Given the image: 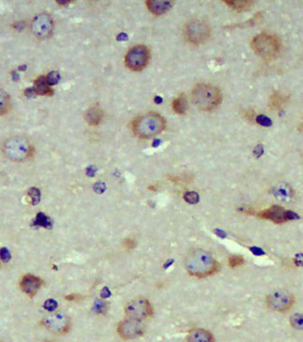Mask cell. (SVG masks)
<instances>
[{
    "instance_id": "16",
    "label": "cell",
    "mask_w": 303,
    "mask_h": 342,
    "mask_svg": "<svg viewBox=\"0 0 303 342\" xmlns=\"http://www.w3.org/2000/svg\"><path fill=\"white\" fill-rule=\"evenodd\" d=\"M289 96L283 91H277L273 92L269 100V109L271 111H279L283 108L284 105L288 101Z\"/></svg>"
},
{
    "instance_id": "29",
    "label": "cell",
    "mask_w": 303,
    "mask_h": 342,
    "mask_svg": "<svg viewBox=\"0 0 303 342\" xmlns=\"http://www.w3.org/2000/svg\"><path fill=\"white\" fill-rule=\"evenodd\" d=\"M46 79H47V82L49 83V85L51 86V85L56 84V83L59 81V79H60V76H59L58 73L52 72V73L48 75V76L46 77Z\"/></svg>"
},
{
    "instance_id": "4",
    "label": "cell",
    "mask_w": 303,
    "mask_h": 342,
    "mask_svg": "<svg viewBox=\"0 0 303 342\" xmlns=\"http://www.w3.org/2000/svg\"><path fill=\"white\" fill-rule=\"evenodd\" d=\"M2 152L11 161L28 160L33 155L34 148L30 141L23 136H12L2 144Z\"/></svg>"
},
{
    "instance_id": "5",
    "label": "cell",
    "mask_w": 303,
    "mask_h": 342,
    "mask_svg": "<svg viewBox=\"0 0 303 342\" xmlns=\"http://www.w3.org/2000/svg\"><path fill=\"white\" fill-rule=\"evenodd\" d=\"M251 48L254 52L261 58L265 60H271L280 51L281 41L275 35L263 33L253 38Z\"/></svg>"
},
{
    "instance_id": "19",
    "label": "cell",
    "mask_w": 303,
    "mask_h": 342,
    "mask_svg": "<svg viewBox=\"0 0 303 342\" xmlns=\"http://www.w3.org/2000/svg\"><path fill=\"white\" fill-rule=\"evenodd\" d=\"M223 2L231 10L237 11V12L248 10L254 5V2L251 0H226Z\"/></svg>"
},
{
    "instance_id": "35",
    "label": "cell",
    "mask_w": 303,
    "mask_h": 342,
    "mask_svg": "<svg viewBox=\"0 0 303 342\" xmlns=\"http://www.w3.org/2000/svg\"><path fill=\"white\" fill-rule=\"evenodd\" d=\"M0 260H1V259H0Z\"/></svg>"
},
{
    "instance_id": "30",
    "label": "cell",
    "mask_w": 303,
    "mask_h": 342,
    "mask_svg": "<svg viewBox=\"0 0 303 342\" xmlns=\"http://www.w3.org/2000/svg\"><path fill=\"white\" fill-rule=\"evenodd\" d=\"M94 309H95V311L98 312V313H101V312H105L106 309H107L106 302H101V301H96V303H95V305H94Z\"/></svg>"
},
{
    "instance_id": "25",
    "label": "cell",
    "mask_w": 303,
    "mask_h": 342,
    "mask_svg": "<svg viewBox=\"0 0 303 342\" xmlns=\"http://www.w3.org/2000/svg\"><path fill=\"white\" fill-rule=\"evenodd\" d=\"M170 180L174 182V183H177V184H183V183H187V182H190L191 180H192V177L189 176V175H175V176H171L170 177Z\"/></svg>"
},
{
    "instance_id": "21",
    "label": "cell",
    "mask_w": 303,
    "mask_h": 342,
    "mask_svg": "<svg viewBox=\"0 0 303 342\" xmlns=\"http://www.w3.org/2000/svg\"><path fill=\"white\" fill-rule=\"evenodd\" d=\"M35 91L39 94V95H46V96H51L53 94V91L51 88V86L49 85V83L47 82L46 77H38L36 80V85H35Z\"/></svg>"
},
{
    "instance_id": "24",
    "label": "cell",
    "mask_w": 303,
    "mask_h": 342,
    "mask_svg": "<svg viewBox=\"0 0 303 342\" xmlns=\"http://www.w3.org/2000/svg\"><path fill=\"white\" fill-rule=\"evenodd\" d=\"M183 199L185 200V202H187L188 204L194 205V204H196L199 201V195L195 191H186L183 194Z\"/></svg>"
},
{
    "instance_id": "20",
    "label": "cell",
    "mask_w": 303,
    "mask_h": 342,
    "mask_svg": "<svg viewBox=\"0 0 303 342\" xmlns=\"http://www.w3.org/2000/svg\"><path fill=\"white\" fill-rule=\"evenodd\" d=\"M172 110L174 113L178 114H184L187 108H188V102L187 99L184 94L179 95L174 101H172Z\"/></svg>"
},
{
    "instance_id": "28",
    "label": "cell",
    "mask_w": 303,
    "mask_h": 342,
    "mask_svg": "<svg viewBox=\"0 0 303 342\" xmlns=\"http://www.w3.org/2000/svg\"><path fill=\"white\" fill-rule=\"evenodd\" d=\"M256 122L261 125V126H263V127H271L273 125V122L272 120L269 118V117H266L265 115H257L256 117Z\"/></svg>"
},
{
    "instance_id": "12",
    "label": "cell",
    "mask_w": 303,
    "mask_h": 342,
    "mask_svg": "<svg viewBox=\"0 0 303 342\" xmlns=\"http://www.w3.org/2000/svg\"><path fill=\"white\" fill-rule=\"evenodd\" d=\"M116 332L122 340L132 341L142 336L144 333V327L142 322L128 318L118 323Z\"/></svg>"
},
{
    "instance_id": "27",
    "label": "cell",
    "mask_w": 303,
    "mask_h": 342,
    "mask_svg": "<svg viewBox=\"0 0 303 342\" xmlns=\"http://www.w3.org/2000/svg\"><path fill=\"white\" fill-rule=\"evenodd\" d=\"M122 245L125 248L126 251H132L133 249L136 248L137 247V241L133 238H131V237H128L126 239H124L123 242H122Z\"/></svg>"
},
{
    "instance_id": "10",
    "label": "cell",
    "mask_w": 303,
    "mask_h": 342,
    "mask_svg": "<svg viewBox=\"0 0 303 342\" xmlns=\"http://www.w3.org/2000/svg\"><path fill=\"white\" fill-rule=\"evenodd\" d=\"M30 29L32 34L39 39L50 38L54 30V20L50 14H38L31 20Z\"/></svg>"
},
{
    "instance_id": "22",
    "label": "cell",
    "mask_w": 303,
    "mask_h": 342,
    "mask_svg": "<svg viewBox=\"0 0 303 342\" xmlns=\"http://www.w3.org/2000/svg\"><path fill=\"white\" fill-rule=\"evenodd\" d=\"M10 107V95L4 90L0 89V115L8 113Z\"/></svg>"
},
{
    "instance_id": "33",
    "label": "cell",
    "mask_w": 303,
    "mask_h": 342,
    "mask_svg": "<svg viewBox=\"0 0 303 342\" xmlns=\"http://www.w3.org/2000/svg\"><path fill=\"white\" fill-rule=\"evenodd\" d=\"M45 307H46L48 310L51 311V310H54V309L57 307V303H56L55 302H53V301H51V302H46Z\"/></svg>"
},
{
    "instance_id": "14",
    "label": "cell",
    "mask_w": 303,
    "mask_h": 342,
    "mask_svg": "<svg viewBox=\"0 0 303 342\" xmlns=\"http://www.w3.org/2000/svg\"><path fill=\"white\" fill-rule=\"evenodd\" d=\"M43 281L39 277L33 274H25L20 280V288L28 297H35L40 289Z\"/></svg>"
},
{
    "instance_id": "18",
    "label": "cell",
    "mask_w": 303,
    "mask_h": 342,
    "mask_svg": "<svg viewBox=\"0 0 303 342\" xmlns=\"http://www.w3.org/2000/svg\"><path fill=\"white\" fill-rule=\"evenodd\" d=\"M85 119L91 126H98L103 119V112L98 106H92L85 113Z\"/></svg>"
},
{
    "instance_id": "13",
    "label": "cell",
    "mask_w": 303,
    "mask_h": 342,
    "mask_svg": "<svg viewBox=\"0 0 303 342\" xmlns=\"http://www.w3.org/2000/svg\"><path fill=\"white\" fill-rule=\"evenodd\" d=\"M43 325L57 335H64L71 328V319L63 313H54L43 319Z\"/></svg>"
},
{
    "instance_id": "32",
    "label": "cell",
    "mask_w": 303,
    "mask_h": 342,
    "mask_svg": "<svg viewBox=\"0 0 303 342\" xmlns=\"http://www.w3.org/2000/svg\"><path fill=\"white\" fill-rule=\"evenodd\" d=\"M81 296L80 295H76V294H71V295H68L65 297V300L68 301V302H78L80 301Z\"/></svg>"
},
{
    "instance_id": "15",
    "label": "cell",
    "mask_w": 303,
    "mask_h": 342,
    "mask_svg": "<svg viewBox=\"0 0 303 342\" xmlns=\"http://www.w3.org/2000/svg\"><path fill=\"white\" fill-rule=\"evenodd\" d=\"M174 5L173 1L169 0H147L145 6L152 14L155 16H160L167 13Z\"/></svg>"
},
{
    "instance_id": "1",
    "label": "cell",
    "mask_w": 303,
    "mask_h": 342,
    "mask_svg": "<svg viewBox=\"0 0 303 342\" xmlns=\"http://www.w3.org/2000/svg\"><path fill=\"white\" fill-rule=\"evenodd\" d=\"M186 271L196 278H204L220 271L221 264L212 255L203 249H192L184 260Z\"/></svg>"
},
{
    "instance_id": "8",
    "label": "cell",
    "mask_w": 303,
    "mask_h": 342,
    "mask_svg": "<svg viewBox=\"0 0 303 342\" xmlns=\"http://www.w3.org/2000/svg\"><path fill=\"white\" fill-rule=\"evenodd\" d=\"M295 303V296L291 292L279 289L270 293L266 298V304L272 311L285 312L292 308Z\"/></svg>"
},
{
    "instance_id": "2",
    "label": "cell",
    "mask_w": 303,
    "mask_h": 342,
    "mask_svg": "<svg viewBox=\"0 0 303 342\" xmlns=\"http://www.w3.org/2000/svg\"><path fill=\"white\" fill-rule=\"evenodd\" d=\"M166 126L167 123L161 114L155 112H148L132 121V130L138 138L150 140L160 135L165 131Z\"/></svg>"
},
{
    "instance_id": "31",
    "label": "cell",
    "mask_w": 303,
    "mask_h": 342,
    "mask_svg": "<svg viewBox=\"0 0 303 342\" xmlns=\"http://www.w3.org/2000/svg\"><path fill=\"white\" fill-rule=\"evenodd\" d=\"M244 116H245L246 119H247L248 121H255L256 120V117H257L255 112L253 111V110H246V111H245V113H244Z\"/></svg>"
},
{
    "instance_id": "6",
    "label": "cell",
    "mask_w": 303,
    "mask_h": 342,
    "mask_svg": "<svg viewBox=\"0 0 303 342\" xmlns=\"http://www.w3.org/2000/svg\"><path fill=\"white\" fill-rule=\"evenodd\" d=\"M211 34V27L208 21L202 19H194L187 22L183 28V35L186 40L193 45H200L208 39Z\"/></svg>"
},
{
    "instance_id": "17",
    "label": "cell",
    "mask_w": 303,
    "mask_h": 342,
    "mask_svg": "<svg viewBox=\"0 0 303 342\" xmlns=\"http://www.w3.org/2000/svg\"><path fill=\"white\" fill-rule=\"evenodd\" d=\"M187 342H214L212 334L202 328H195L188 333L186 337Z\"/></svg>"
},
{
    "instance_id": "23",
    "label": "cell",
    "mask_w": 303,
    "mask_h": 342,
    "mask_svg": "<svg viewBox=\"0 0 303 342\" xmlns=\"http://www.w3.org/2000/svg\"><path fill=\"white\" fill-rule=\"evenodd\" d=\"M291 326L297 330H303V314L296 313L290 318Z\"/></svg>"
},
{
    "instance_id": "7",
    "label": "cell",
    "mask_w": 303,
    "mask_h": 342,
    "mask_svg": "<svg viewBox=\"0 0 303 342\" xmlns=\"http://www.w3.org/2000/svg\"><path fill=\"white\" fill-rule=\"evenodd\" d=\"M150 60V51L144 45H136L125 56V65L133 72L143 70Z\"/></svg>"
},
{
    "instance_id": "9",
    "label": "cell",
    "mask_w": 303,
    "mask_h": 342,
    "mask_svg": "<svg viewBox=\"0 0 303 342\" xmlns=\"http://www.w3.org/2000/svg\"><path fill=\"white\" fill-rule=\"evenodd\" d=\"M125 313L128 318L142 322L152 314V307L148 300L140 298L127 304L125 307Z\"/></svg>"
},
{
    "instance_id": "3",
    "label": "cell",
    "mask_w": 303,
    "mask_h": 342,
    "mask_svg": "<svg viewBox=\"0 0 303 342\" xmlns=\"http://www.w3.org/2000/svg\"><path fill=\"white\" fill-rule=\"evenodd\" d=\"M191 100L199 110L212 111L222 103L223 93L213 85L199 83L192 89Z\"/></svg>"
},
{
    "instance_id": "34",
    "label": "cell",
    "mask_w": 303,
    "mask_h": 342,
    "mask_svg": "<svg viewBox=\"0 0 303 342\" xmlns=\"http://www.w3.org/2000/svg\"><path fill=\"white\" fill-rule=\"evenodd\" d=\"M51 342V341H46V342Z\"/></svg>"
},
{
    "instance_id": "26",
    "label": "cell",
    "mask_w": 303,
    "mask_h": 342,
    "mask_svg": "<svg viewBox=\"0 0 303 342\" xmlns=\"http://www.w3.org/2000/svg\"><path fill=\"white\" fill-rule=\"evenodd\" d=\"M229 265L230 267L232 268H235V267H240L242 266L243 264L245 263V260L243 258L242 256H239V255H234V256H231L229 258Z\"/></svg>"
},
{
    "instance_id": "11",
    "label": "cell",
    "mask_w": 303,
    "mask_h": 342,
    "mask_svg": "<svg viewBox=\"0 0 303 342\" xmlns=\"http://www.w3.org/2000/svg\"><path fill=\"white\" fill-rule=\"evenodd\" d=\"M257 217L263 220H267L276 224L295 221L299 219V215L291 210H287L280 206H271L270 208L258 212Z\"/></svg>"
}]
</instances>
